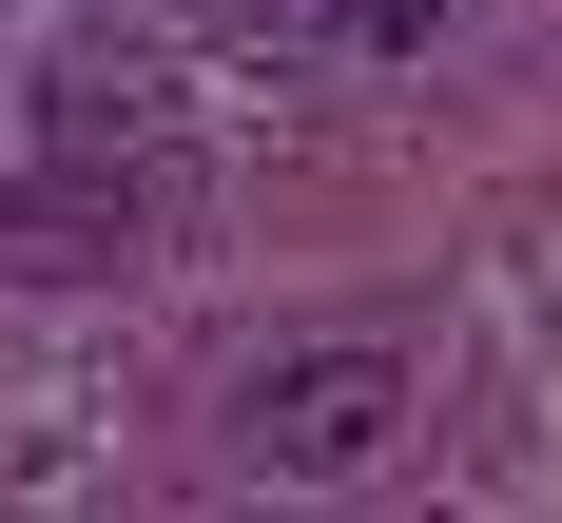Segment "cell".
Returning a JSON list of instances; mask_svg holds the SVG:
<instances>
[{
	"label": "cell",
	"instance_id": "6da1fadb",
	"mask_svg": "<svg viewBox=\"0 0 562 523\" xmlns=\"http://www.w3.org/2000/svg\"><path fill=\"white\" fill-rule=\"evenodd\" d=\"M407 407H427V368H407L389 330L252 349V368H233V465H252V485H369V465L407 446Z\"/></svg>",
	"mask_w": 562,
	"mask_h": 523
},
{
	"label": "cell",
	"instance_id": "7a4b0ae2",
	"mask_svg": "<svg viewBox=\"0 0 562 523\" xmlns=\"http://www.w3.org/2000/svg\"><path fill=\"white\" fill-rule=\"evenodd\" d=\"M40 174L175 194V58H156V39H58V58H40Z\"/></svg>",
	"mask_w": 562,
	"mask_h": 523
},
{
	"label": "cell",
	"instance_id": "3957f363",
	"mask_svg": "<svg viewBox=\"0 0 562 523\" xmlns=\"http://www.w3.org/2000/svg\"><path fill=\"white\" fill-rule=\"evenodd\" d=\"M116 252H136V194H98V174L0 194V272H116Z\"/></svg>",
	"mask_w": 562,
	"mask_h": 523
},
{
	"label": "cell",
	"instance_id": "277c9868",
	"mask_svg": "<svg viewBox=\"0 0 562 523\" xmlns=\"http://www.w3.org/2000/svg\"><path fill=\"white\" fill-rule=\"evenodd\" d=\"M330 20H349V58H427L447 39V0H330Z\"/></svg>",
	"mask_w": 562,
	"mask_h": 523
}]
</instances>
